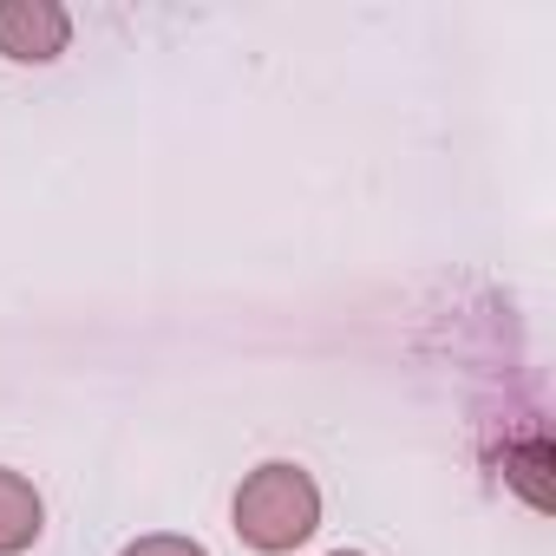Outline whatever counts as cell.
Segmentation results:
<instances>
[{"instance_id": "cell-2", "label": "cell", "mask_w": 556, "mask_h": 556, "mask_svg": "<svg viewBox=\"0 0 556 556\" xmlns=\"http://www.w3.org/2000/svg\"><path fill=\"white\" fill-rule=\"evenodd\" d=\"M73 47V14L60 0H0V60L53 66Z\"/></svg>"}, {"instance_id": "cell-1", "label": "cell", "mask_w": 556, "mask_h": 556, "mask_svg": "<svg viewBox=\"0 0 556 556\" xmlns=\"http://www.w3.org/2000/svg\"><path fill=\"white\" fill-rule=\"evenodd\" d=\"M229 523H236V536H242L255 556H289V549H302V543L321 530V484H315V471L295 465V458L255 465V471L236 484Z\"/></svg>"}, {"instance_id": "cell-5", "label": "cell", "mask_w": 556, "mask_h": 556, "mask_svg": "<svg viewBox=\"0 0 556 556\" xmlns=\"http://www.w3.org/2000/svg\"><path fill=\"white\" fill-rule=\"evenodd\" d=\"M328 556H361V549H328Z\"/></svg>"}, {"instance_id": "cell-4", "label": "cell", "mask_w": 556, "mask_h": 556, "mask_svg": "<svg viewBox=\"0 0 556 556\" xmlns=\"http://www.w3.org/2000/svg\"><path fill=\"white\" fill-rule=\"evenodd\" d=\"M118 556H210L197 536H177V530H151V536H138V543H125Z\"/></svg>"}, {"instance_id": "cell-3", "label": "cell", "mask_w": 556, "mask_h": 556, "mask_svg": "<svg viewBox=\"0 0 556 556\" xmlns=\"http://www.w3.org/2000/svg\"><path fill=\"white\" fill-rule=\"evenodd\" d=\"M40 530H47V497H40V484H34L27 471H14V465H0V556L34 549Z\"/></svg>"}]
</instances>
